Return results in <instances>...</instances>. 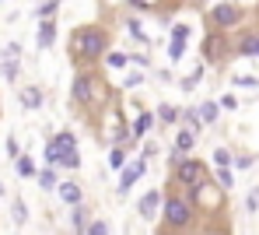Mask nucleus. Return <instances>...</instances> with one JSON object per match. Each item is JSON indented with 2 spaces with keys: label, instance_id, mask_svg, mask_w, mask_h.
I'll return each instance as SVG.
<instances>
[{
  "label": "nucleus",
  "instance_id": "49530a36",
  "mask_svg": "<svg viewBox=\"0 0 259 235\" xmlns=\"http://www.w3.org/2000/svg\"><path fill=\"white\" fill-rule=\"evenodd\" d=\"M165 235H172V232H165Z\"/></svg>",
  "mask_w": 259,
  "mask_h": 235
},
{
  "label": "nucleus",
  "instance_id": "412c9836",
  "mask_svg": "<svg viewBox=\"0 0 259 235\" xmlns=\"http://www.w3.org/2000/svg\"><path fill=\"white\" fill-rule=\"evenodd\" d=\"M130 7H133V11H161V7H165V4H179V0H126Z\"/></svg>",
  "mask_w": 259,
  "mask_h": 235
},
{
  "label": "nucleus",
  "instance_id": "f8f14e48",
  "mask_svg": "<svg viewBox=\"0 0 259 235\" xmlns=\"http://www.w3.org/2000/svg\"><path fill=\"white\" fill-rule=\"evenodd\" d=\"M130 130H133V137H144V134H151L154 130V112H137L133 116V123H130Z\"/></svg>",
  "mask_w": 259,
  "mask_h": 235
},
{
  "label": "nucleus",
  "instance_id": "e433bc0d",
  "mask_svg": "<svg viewBox=\"0 0 259 235\" xmlns=\"http://www.w3.org/2000/svg\"><path fill=\"white\" fill-rule=\"evenodd\" d=\"M130 63H137V67H144V70H147V67H151V60H147V49H144V53H130Z\"/></svg>",
  "mask_w": 259,
  "mask_h": 235
},
{
  "label": "nucleus",
  "instance_id": "cd10ccee",
  "mask_svg": "<svg viewBox=\"0 0 259 235\" xmlns=\"http://www.w3.org/2000/svg\"><path fill=\"white\" fill-rule=\"evenodd\" d=\"M231 81H235L238 88H249V92L259 88V77H252V74H231Z\"/></svg>",
  "mask_w": 259,
  "mask_h": 235
},
{
  "label": "nucleus",
  "instance_id": "7c9ffc66",
  "mask_svg": "<svg viewBox=\"0 0 259 235\" xmlns=\"http://www.w3.org/2000/svg\"><path fill=\"white\" fill-rule=\"evenodd\" d=\"M186 56V43H179V39H168V60L172 63H179Z\"/></svg>",
  "mask_w": 259,
  "mask_h": 235
},
{
  "label": "nucleus",
  "instance_id": "f704fd0d",
  "mask_svg": "<svg viewBox=\"0 0 259 235\" xmlns=\"http://www.w3.org/2000/svg\"><path fill=\"white\" fill-rule=\"evenodd\" d=\"M172 39H179V43H189V25H172Z\"/></svg>",
  "mask_w": 259,
  "mask_h": 235
},
{
  "label": "nucleus",
  "instance_id": "bb28decb",
  "mask_svg": "<svg viewBox=\"0 0 259 235\" xmlns=\"http://www.w3.org/2000/svg\"><path fill=\"white\" fill-rule=\"evenodd\" d=\"M126 28H130V35H133V39H137V43H140L144 49L151 46V39L144 35V28H140V21H137V18H130V21H126Z\"/></svg>",
  "mask_w": 259,
  "mask_h": 235
},
{
  "label": "nucleus",
  "instance_id": "c03bdc74",
  "mask_svg": "<svg viewBox=\"0 0 259 235\" xmlns=\"http://www.w3.org/2000/svg\"><path fill=\"white\" fill-rule=\"evenodd\" d=\"M7 154H11V158H21V154H18V141H7Z\"/></svg>",
  "mask_w": 259,
  "mask_h": 235
},
{
  "label": "nucleus",
  "instance_id": "a878e982",
  "mask_svg": "<svg viewBox=\"0 0 259 235\" xmlns=\"http://www.w3.org/2000/svg\"><path fill=\"white\" fill-rule=\"evenodd\" d=\"M35 179H39V186H42V189H56V186H60V183H56V165L42 169V172H39Z\"/></svg>",
  "mask_w": 259,
  "mask_h": 235
},
{
  "label": "nucleus",
  "instance_id": "c9c22d12",
  "mask_svg": "<svg viewBox=\"0 0 259 235\" xmlns=\"http://www.w3.org/2000/svg\"><path fill=\"white\" fill-rule=\"evenodd\" d=\"M56 7H60V0H46L42 7H39V18H53V14H56Z\"/></svg>",
  "mask_w": 259,
  "mask_h": 235
},
{
  "label": "nucleus",
  "instance_id": "37998d69",
  "mask_svg": "<svg viewBox=\"0 0 259 235\" xmlns=\"http://www.w3.org/2000/svg\"><path fill=\"white\" fill-rule=\"evenodd\" d=\"M235 165H238V169H249V165H252V158H249V154H242V158H235Z\"/></svg>",
  "mask_w": 259,
  "mask_h": 235
},
{
  "label": "nucleus",
  "instance_id": "423d86ee",
  "mask_svg": "<svg viewBox=\"0 0 259 235\" xmlns=\"http://www.w3.org/2000/svg\"><path fill=\"white\" fill-rule=\"evenodd\" d=\"M210 28H217V32H231V28H238L242 21H245V11L238 7V4H231V0H224V4H217V7H210Z\"/></svg>",
  "mask_w": 259,
  "mask_h": 235
},
{
  "label": "nucleus",
  "instance_id": "2f4dec72",
  "mask_svg": "<svg viewBox=\"0 0 259 235\" xmlns=\"http://www.w3.org/2000/svg\"><path fill=\"white\" fill-rule=\"evenodd\" d=\"M11 214H14V221H18V225H25V221H28V211H25V200H21V197L11 204Z\"/></svg>",
  "mask_w": 259,
  "mask_h": 235
},
{
  "label": "nucleus",
  "instance_id": "dca6fc26",
  "mask_svg": "<svg viewBox=\"0 0 259 235\" xmlns=\"http://www.w3.org/2000/svg\"><path fill=\"white\" fill-rule=\"evenodd\" d=\"M109 169L112 172H123L126 169V147H119V144L109 147Z\"/></svg>",
  "mask_w": 259,
  "mask_h": 235
},
{
  "label": "nucleus",
  "instance_id": "5701e85b",
  "mask_svg": "<svg viewBox=\"0 0 259 235\" xmlns=\"http://www.w3.org/2000/svg\"><path fill=\"white\" fill-rule=\"evenodd\" d=\"M182 127H189V130H196V134H200L207 123L200 120V109H182Z\"/></svg>",
  "mask_w": 259,
  "mask_h": 235
},
{
  "label": "nucleus",
  "instance_id": "a18cd8bd",
  "mask_svg": "<svg viewBox=\"0 0 259 235\" xmlns=\"http://www.w3.org/2000/svg\"><path fill=\"white\" fill-rule=\"evenodd\" d=\"M0 197H4V183H0Z\"/></svg>",
  "mask_w": 259,
  "mask_h": 235
},
{
  "label": "nucleus",
  "instance_id": "4be33fe9",
  "mask_svg": "<svg viewBox=\"0 0 259 235\" xmlns=\"http://www.w3.org/2000/svg\"><path fill=\"white\" fill-rule=\"evenodd\" d=\"M21 105H25V109H39V105H42V92H39L35 85H32V88H21Z\"/></svg>",
  "mask_w": 259,
  "mask_h": 235
},
{
  "label": "nucleus",
  "instance_id": "a211bd4d",
  "mask_svg": "<svg viewBox=\"0 0 259 235\" xmlns=\"http://www.w3.org/2000/svg\"><path fill=\"white\" fill-rule=\"evenodd\" d=\"M70 225H74V235H84L88 232V225H91V221H88V207H84V204H77V207H74Z\"/></svg>",
  "mask_w": 259,
  "mask_h": 235
},
{
  "label": "nucleus",
  "instance_id": "aec40b11",
  "mask_svg": "<svg viewBox=\"0 0 259 235\" xmlns=\"http://www.w3.org/2000/svg\"><path fill=\"white\" fill-rule=\"evenodd\" d=\"M63 154H67V147L60 144V137H53V141L46 144V162H49V165H60Z\"/></svg>",
  "mask_w": 259,
  "mask_h": 235
},
{
  "label": "nucleus",
  "instance_id": "0eeeda50",
  "mask_svg": "<svg viewBox=\"0 0 259 235\" xmlns=\"http://www.w3.org/2000/svg\"><path fill=\"white\" fill-rule=\"evenodd\" d=\"M203 56H207V63H221L228 56V32L210 28V35L203 39Z\"/></svg>",
  "mask_w": 259,
  "mask_h": 235
},
{
  "label": "nucleus",
  "instance_id": "393cba45",
  "mask_svg": "<svg viewBox=\"0 0 259 235\" xmlns=\"http://www.w3.org/2000/svg\"><path fill=\"white\" fill-rule=\"evenodd\" d=\"M200 81H203V67H196V70H189V74H186V77L179 81V88H182V92H193V88H196Z\"/></svg>",
  "mask_w": 259,
  "mask_h": 235
},
{
  "label": "nucleus",
  "instance_id": "20e7f679",
  "mask_svg": "<svg viewBox=\"0 0 259 235\" xmlns=\"http://www.w3.org/2000/svg\"><path fill=\"white\" fill-rule=\"evenodd\" d=\"M186 197L193 200V207L200 214H221L224 211V186H217L214 179H203L200 186L186 189Z\"/></svg>",
  "mask_w": 259,
  "mask_h": 235
},
{
  "label": "nucleus",
  "instance_id": "f3484780",
  "mask_svg": "<svg viewBox=\"0 0 259 235\" xmlns=\"http://www.w3.org/2000/svg\"><path fill=\"white\" fill-rule=\"evenodd\" d=\"M102 63H105L109 70H123V67H126V63H130V53H119V49H109Z\"/></svg>",
  "mask_w": 259,
  "mask_h": 235
},
{
  "label": "nucleus",
  "instance_id": "9b49d317",
  "mask_svg": "<svg viewBox=\"0 0 259 235\" xmlns=\"http://www.w3.org/2000/svg\"><path fill=\"white\" fill-rule=\"evenodd\" d=\"M56 197H60L63 204H70V207L84 204V189L77 186V183H60V186H56Z\"/></svg>",
  "mask_w": 259,
  "mask_h": 235
},
{
  "label": "nucleus",
  "instance_id": "72a5a7b5",
  "mask_svg": "<svg viewBox=\"0 0 259 235\" xmlns=\"http://www.w3.org/2000/svg\"><path fill=\"white\" fill-rule=\"evenodd\" d=\"M245 211H249V214H256V211H259V186L249 189V197H245Z\"/></svg>",
  "mask_w": 259,
  "mask_h": 235
},
{
  "label": "nucleus",
  "instance_id": "a19ab883",
  "mask_svg": "<svg viewBox=\"0 0 259 235\" xmlns=\"http://www.w3.org/2000/svg\"><path fill=\"white\" fill-rule=\"evenodd\" d=\"M18 56H21V46L18 43H11V46L4 49V60H18Z\"/></svg>",
  "mask_w": 259,
  "mask_h": 235
},
{
  "label": "nucleus",
  "instance_id": "2eb2a0df",
  "mask_svg": "<svg viewBox=\"0 0 259 235\" xmlns=\"http://www.w3.org/2000/svg\"><path fill=\"white\" fill-rule=\"evenodd\" d=\"M196 137H200L196 130H189V127H182V130L175 134V147H179V151H193V147H196Z\"/></svg>",
  "mask_w": 259,
  "mask_h": 235
},
{
  "label": "nucleus",
  "instance_id": "58836bf2",
  "mask_svg": "<svg viewBox=\"0 0 259 235\" xmlns=\"http://www.w3.org/2000/svg\"><path fill=\"white\" fill-rule=\"evenodd\" d=\"M182 158H186V151H179V147H172V151H168V169H175V165H179Z\"/></svg>",
  "mask_w": 259,
  "mask_h": 235
},
{
  "label": "nucleus",
  "instance_id": "4c0bfd02",
  "mask_svg": "<svg viewBox=\"0 0 259 235\" xmlns=\"http://www.w3.org/2000/svg\"><path fill=\"white\" fill-rule=\"evenodd\" d=\"M84 235H109V225H105V221H91Z\"/></svg>",
  "mask_w": 259,
  "mask_h": 235
},
{
  "label": "nucleus",
  "instance_id": "f03ea898",
  "mask_svg": "<svg viewBox=\"0 0 259 235\" xmlns=\"http://www.w3.org/2000/svg\"><path fill=\"white\" fill-rule=\"evenodd\" d=\"M105 53H109V32L102 25H81V28H74V35H70V56L81 67L102 63Z\"/></svg>",
  "mask_w": 259,
  "mask_h": 235
},
{
  "label": "nucleus",
  "instance_id": "b1692460",
  "mask_svg": "<svg viewBox=\"0 0 259 235\" xmlns=\"http://www.w3.org/2000/svg\"><path fill=\"white\" fill-rule=\"evenodd\" d=\"M18 176H21V179H32V176H39V169H35L32 154H21V158H18Z\"/></svg>",
  "mask_w": 259,
  "mask_h": 235
},
{
  "label": "nucleus",
  "instance_id": "79ce46f5",
  "mask_svg": "<svg viewBox=\"0 0 259 235\" xmlns=\"http://www.w3.org/2000/svg\"><path fill=\"white\" fill-rule=\"evenodd\" d=\"M137 85H144V77H140V74H130L126 81H123V88H137Z\"/></svg>",
  "mask_w": 259,
  "mask_h": 235
},
{
  "label": "nucleus",
  "instance_id": "39448f33",
  "mask_svg": "<svg viewBox=\"0 0 259 235\" xmlns=\"http://www.w3.org/2000/svg\"><path fill=\"white\" fill-rule=\"evenodd\" d=\"M203 179H210V176H207V165L200 158H182L172 169V176H168V183H175V186H182V189L200 186Z\"/></svg>",
  "mask_w": 259,
  "mask_h": 235
},
{
  "label": "nucleus",
  "instance_id": "4468645a",
  "mask_svg": "<svg viewBox=\"0 0 259 235\" xmlns=\"http://www.w3.org/2000/svg\"><path fill=\"white\" fill-rule=\"evenodd\" d=\"M196 109H200V120H203L207 127H214L217 120H221V102H200Z\"/></svg>",
  "mask_w": 259,
  "mask_h": 235
},
{
  "label": "nucleus",
  "instance_id": "6ab92c4d",
  "mask_svg": "<svg viewBox=\"0 0 259 235\" xmlns=\"http://www.w3.org/2000/svg\"><path fill=\"white\" fill-rule=\"evenodd\" d=\"M158 120L172 127V123H179V120H182V109H179V105H168V102H161V105H158Z\"/></svg>",
  "mask_w": 259,
  "mask_h": 235
},
{
  "label": "nucleus",
  "instance_id": "6e6552de",
  "mask_svg": "<svg viewBox=\"0 0 259 235\" xmlns=\"http://www.w3.org/2000/svg\"><path fill=\"white\" fill-rule=\"evenodd\" d=\"M144 172H147V158H144V154L133 158V162H126V169L119 172V197H126L130 189H133V183H137Z\"/></svg>",
  "mask_w": 259,
  "mask_h": 235
},
{
  "label": "nucleus",
  "instance_id": "ea45409f",
  "mask_svg": "<svg viewBox=\"0 0 259 235\" xmlns=\"http://www.w3.org/2000/svg\"><path fill=\"white\" fill-rule=\"evenodd\" d=\"M221 109L228 112V109H238V98L235 95H221Z\"/></svg>",
  "mask_w": 259,
  "mask_h": 235
},
{
  "label": "nucleus",
  "instance_id": "ddd939ff",
  "mask_svg": "<svg viewBox=\"0 0 259 235\" xmlns=\"http://www.w3.org/2000/svg\"><path fill=\"white\" fill-rule=\"evenodd\" d=\"M53 43H56V21L53 18H42V25H39V46L49 49Z\"/></svg>",
  "mask_w": 259,
  "mask_h": 235
},
{
  "label": "nucleus",
  "instance_id": "1a4fd4ad",
  "mask_svg": "<svg viewBox=\"0 0 259 235\" xmlns=\"http://www.w3.org/2000/svg\"><path fill=\"white\" fill-rule=\"evenodd\" d=\"M235 53H238V56H245V60H256V56H259V28L242 32V35L235 39Z\"/></svg>",
  "mask_w": 259,
  "mask_h": 235
},
{
  "label": "nucleus",
  "instance_id": "c756f323",
  "mask_svg": "<svg viewBox=\"0 0 259 235\" xmlns=\"http://www.w3.org/2000/svg\"><path fill=\"white\" fill-rule=\"evenodd\" d=\"M60 169H70V172H74V169H81V154H77V147H74V151H67V154L60 158Z\"/></svg>",
  "mask_w": 259,
  "mask_h": 235
},
{
  "label": "nucleus",
  "instance_id": "473e14b6",
  "mask_svg": "<svg viewBox=\"0 0 259 235\" xmlns=\"http://www.w3.org/2000/svg\"><path fill=\"white\" fill-rule=\"evenodd\" d=\"M214 183H217V186H224V189H231V186H235V176H231V169H217Z\"/></svg>",
  "mask_w": 259,
  "mask_h": 235
},
{
  "label": "nucleus",
  "instance_id": "f257e3e1",
  "mask_svg": "<svg viewBox=\"0 0 259 235\" xmlns=\"http://www.w3.org/2000/svg\"><path fill=\"white\" fill-rule=\"evenodd\" d=\"M74 102L88 109V112H105L109 109V102H112V85L98 74V70H91V67H81L77 70V77H74Z\"/></svg>",
  "mask_w": 259,
  "mask_h": 235
},
{
  "label": "nucleus",
  "instance_id": "7ed1b4c3",
  "mask_svg": "<svg viewBox=\"0 0 259 235\" xmlns=\"http://www.w3.org/2000/svg\"><path fill=\"white\" fill-rule=\"evenodd\" d=\"M161 221H165V228L172 235H189L196 228V207H193V200L186 197V193H168L165 197V204H161Z\"/></svg>",
  "mask_w": 259,
  "mask_h": 235
},
{
  "label": "nucleus",
  "instance_id": "9d476101",
  "mask_svg": "<svg viewBox=\"0 0 259 235\" xmlns=\"http://www.w3.org/2000/svg\"><path fill=\"white\" fill-rule=\"evenodd\" d=\"M165 204V193L161 189H151V193H144L140 197V204H137V214L144 218V221H151L154 214H158V207Z\"/></svg>",
  "mask_w": 259,
  "mask_h": 235
},
{
  "label": "nucleus",
  "instance_id": "c85d7f7f",
  "mask_svg": "<svg viewBox=\"0 0 259 235\" xmlns=\"http://www.w3.org/2000/svg\"><path fill=\"white\" fill-rule=\"evenodd\" d=\"M214 162H217V169H231V165H235V154H231L228 147H217V151H214Z\"/></svg>",
  "mask_w": 259,
  "mask_h": 235
}]
</instances>
